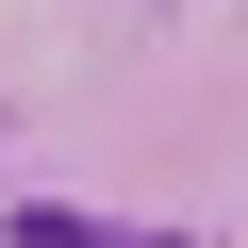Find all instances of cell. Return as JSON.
Returning <instances> with one entry per match:
<instances>
[{
	"mask_svg": "<svg viewBox=\"0 0 248 248\" xmlns=\"http://www.w3.org/2000/svg\"><path fill=\"white\" fill-rule=\"evenodd\" d=\"M17 248H199V232H116V215H66V199H17Z\"/></svg>",
	"mask_w": 248,
	"mask_h": 248,
	"instance_id": "1",
	"label": "cell"
}]
</instances>
